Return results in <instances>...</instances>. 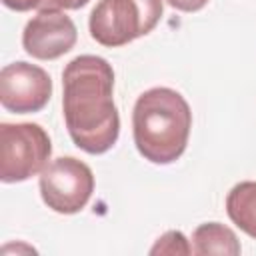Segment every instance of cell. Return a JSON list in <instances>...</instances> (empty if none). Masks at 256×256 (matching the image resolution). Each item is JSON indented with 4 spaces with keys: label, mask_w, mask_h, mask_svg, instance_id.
I'll return each mask as SVG.
<instances>
[{
    "label": "cell",
    "mask_w": 256,
    "mask_h": 256,
    "mask_svg": "<svg viewBox=\"0 0 256 256\" xmlns=\"http://www.w3.org/2000/svg\"><path fill=\"white\" fill-rule=\"evenodd\" d=\"M62 110L72 142L86 154L108 152L120 134L114 104V70L108 60L82 54L62 72Z\"/></svg>",
    "instance_id": "cell-1"
},
{
    "label": "cell",
    "mask_w": 256,
    "mask_h": 256,
    "mask_svg": "<svg viewBox=\"0 0 256 256\" xmlns=\"http://www.w3.org/2000/svg\"><path fill=\"white\" fill-rule=\"evenodd\" d=\"M192 112L186 98L166 86L142 92L132 110V136L136 150L152 164H172L186 146Z\"/></svg>",
    "instance_id": "cell-2"
},
{
    "label": "cell",
    "mask_w": 256,
    "mask_h": 256,
    "mask_svg": "<svg viewBox=\"0 0 256 256\" xmlns=\"http://www.w3.org/2000/svg\"><path fill=\"white\" fill-rule=\"evenodd\" d=\"M162 12V0H100L90 12V36L106 48L124 46L150 34Z\"/></svg>",
    "instance_id": "cell-3"
},
{
    "label": "cell",
    "mask_w": 256,
    "mask_h": 256,
    "mask_svg": "<svg viewBox=\"0 0 256 256\" xmlns=\"http://www.w3.org/2000/svg\"><path fill=\"white\" fill-rule=\"evenodd\" d=\"M52 154L48 132L40 124H0V180L24 182L44 170Z\"/></svg>",
    "instance_id": "cell-4"
},
{
    "label": "cell",
    "mask_w": 256,
    "mask_h": 256,
    "mask_svg": "<svg viewBox=\"0 0 256 256\" xmlns=\"http://www.w3.org/2000/svg\"><path fill=\"white\" fill-rule=\"evenodd\" d=\"M40 196L58 214L80 212L94 192V174L88 164L74 156H60L40 172Z\"/></svg>",
    "instance_id": "cell-5"
},
{
    "label": "cell",
    "mask_w": 256,
    "mask_h": 256,
    "mask_svg": "<svg viewBox=\"0 0 256 256\" xmlns=\"http://www.w3.org/2000/svg\"><path fill=\"white\" fill-rule=\"evenodd\" d=\"M52 96L50 74L30 62L6 64L0 72V104L14 114L40 112Z\"/></svg>",
    "instance_id": "cell-6"
},
{
    "label": "cell",
    "mask_w": 256,
    "mask_h": 256,
    "mask_svg": "<svg viewBox=\"0 0 256 256\" xmlns=\"http://www.w3.org/2000/svg\"><path fill=\"white\" fill-rule=\"evenodd\" d=\"M78 40L76 24L64 10L42 8L22 32V46L26 54L36 60H56L70 52Z\"/></svg>",
    "instance_id": "cell-7"
},
{
    "label": "cell",
    "mask_w": 256,
    "mask_h": 256,
    "mask_svg": "<svg viewBox=\"0 0 256 256\" xmlns=\"http://www.w3.org/2000/svg\"><path fill=\"white\" fill-rule=\"evenodd\" d=\"M192 252L198 256H210V254L238 256L242 248L234 230H230L220 222H206L200 224L192 234Z\"/></svg>",
    "instance_id": "cell-8"
},
{
    "label": "cell",
    "mask_w": 256,
    "mask_h": 256,
    "mask_svg": "<svg viewBox=\"0 0 256 256\" xmlns=\"http://www.w3.org/2000/svg\"><path fill=\"white\" fill-rule=\"evenodd\" d=\"M226 212L244 234L256 240V182L236 184L226 196Z\"/></svg>",
    "instance_id": "cell-9"
},
{
    "label": "cell",
    "mask_w": 256,
    "mask_h": 256,
    "mask_svg": "<svg viewBox=\"0 0 256 256\" xmlns=\"http://www.w3.org/2000/svg\"><path fill=\"white\" fill-rule=\"evenodd\" d=\"M150 254H192V246L180 230H170L156 240Z\"/></svg>",
    "instance_id": "cell-10"
},
{
    "label": "cell",
    "mask_w": 256,
    "mask_h": 256,
    "mask_svg": "<svg viewBox=\"0 0 256 256\" xmlns=\"http://www.w3.org/2000/svg\"><path fill=\"white\" fill-rule=\"evenodd\" d=\"M90 0H42L40 10L42 8H52V10H78L82 6H86Z\"/></svg>",
    "instance_id": "cell-11"
},
{
    "label": "cell",
    "mask_w": 256,
    "mask_h": 256,
    "mask_svg": "<svg viewBox=\"0 0 256 256\" xmlns=\"http://www.w3.org/2000/svg\"><path fill=\"white\" fill-rule=\"evenodd\" d=\"M166 2L180 12H198L208 4V0H166Z\"/></svg>",
    "instance_id": "cell-12"
},
{
    "label": "cell",
    "mask_w": 256,
    "mask_h": 256,
    "mask_svg": "<svg viewBox=\"0 0 256 256\" xmlns=\"http://www.w3.org/2000/svg\"><path fill=\"white\" fill-rule=\"evenodd\" d=\"M2 4L14 12H28L32 8H38L42 0H2Z\"/></svg>",
    "instance_id": "cell-13"
}]
</instances>
